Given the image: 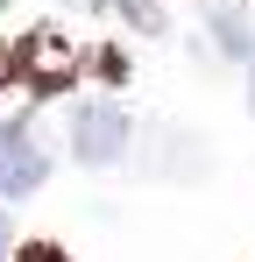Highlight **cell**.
<instances>
[{
	"instance_id": "obj_1",
	"label": "cell",
	"mask_w": 255,
	"mask_h": 262,
	"mask_svg": "<svg viewBox=\"0 0 255 262\" xmlns=\"http://www.w3.org/2000/svg\"><path fill=\"white\" fill-rule=\"evenodd\" d=\"M128 114L114 99H78L71 106V156H78L85 170H107V163H121L128 156Z\"/></svg>"
},
{
	"instance_id": "obj_2",
	"label": "cell",
	"mask_w": 255,
	"mask_h": 262,
	"mask_svg": "<svg viewBox=\"0 0 255 262\" xmlns=\"http://www.w3.org/2000/svg\"><path fill=\"white\" fill-rule=\"evenodd\" d=\"M42 177H50L42 142L22 128V121H7V128H0V191H7V199H29V191H42Z\"/></svg>"
},
{
	"instance_id": "obj_3",
	"label": "cell",
	"mask_w": 255,
	"mask_h": 262,
	"mask_svg": "<svg viewBox=\"0 0 255 262\" xmlns=\"http://www.w3.org/2000/svg\"><path fill=\"white\" fill-rule=\"evenodd\" d=\"M14 64H22V78H29V85H64V78H78V50L64 43V36H57V29H36V36H29V43H22V57H14Z\"/></svg>"
},
{
	"instance_id": "obj_4",
	"label": "cell",
	"mask_w": 255,
	"mask_h": 262,
	"mask_svg": "<svg viewBox=\"0 0 255 262\" xmlns=\"http://www.w3.org/2000/svg\"><path fill=\"white\" fill-rule=\"evenodd\" d=\"M213 43L227 50V57H241V64H248V50H255V14H248V7H234V0H227V7L213 14Z\"/></svg>"
},
{
	"instance_id": "obj_5",
	"label": "cell",
	"mask_w": 255,
	"mask_h": 262,
	"mask_svg": "<svg viewBox=\"0 0 255 262\" xmlns=\"http://www.w3.org/2000/svg\"><path fill=\"white\" fill-rule=\"evenodd\" d=\"M22 262H71V255H64L57 241H29V248H22Z\"/></svg>"
},
{
	"instance_id": "obj_6",
	"label": "cell",
	"mask_w": 255,
	"mask_h": 262,
	"mask_svg": "<svg viewBox=\"0 0 255 262\" xmlns=\"http://www.w3.org/2000/svg\"><path fill=\"white\" fill-rule=\"evenodd\" d=\"M7 248H14V227H7V213H0V262H7Z\"/></svg>"
},
{
	"instance_id": "obj_7",
	"label": "cell",
	"mask_w": 255,
	"mask_h": 262,
	"mask_svg": "<svg viewBox=\"0 0 255 262\" xmlns=\"http://www.w3.org/2000/svg\"><path fill=\"white\" fill-rule=\"evenodd\" d=\"M248 114H255V71H248Z\"/></svg>"
},
{
	"instance_id": "obj_8",
	"label": "cell",
	"mask_w": 255,
	"mask_h": 262,
	"mask_svg": "<svg viewBox=\"0 0 255 262\" xmlns=\"http://www.w3.org/2000/svg\"><path fill=\"white\" fill-rule=\"evenodd\" d=\"M78 7H99V0H78Z\"/></svg>"
}]
</instances>
